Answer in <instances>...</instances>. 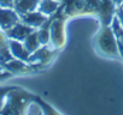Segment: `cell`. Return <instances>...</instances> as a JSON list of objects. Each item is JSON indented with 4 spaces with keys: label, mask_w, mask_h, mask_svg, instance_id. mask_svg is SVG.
<instances>
[{
    "label": "cell",
    "mask_w": 123,
    "mask_h": 115,
    "mask_svg": "<svg viewBox=\"0 0 123 115\" xmlns=\"http://www.w3.org/2000/svg\"><path fill=\"white\" fill-rule=\"evenodd\" d=\"M98 46L103 50V53H105L107 55L113 56V55L118 54V46L116 42L115 34L107 25H105V28L103 29L100 35L98 36Z\"/></svg>",
    "instance_id": "cell-1"
},
{
    "label": "cell",
    "mask_w": 123,
    "mask_h": 115,
    "mask_svg": "<svg viewBox=\"0 0 123 115\" xmlns=\"http://www.w3.org/2000/svg\"><path fill=\"white\" fill-rule=\"evenodd\" d=\"M21 21L15 9H0V29L6 31Z\"/></svg>",
    "instance_id": "cell-2"
},
{
    "label": "cell",
    "mask_w": 123,
    "mask_h": 115,
    "mask_svg": "<svg viewBox=\"0 0 123 115\" xmlns=\"http://www.w3.org/2000/svg\"><path fill=\"white\" fill-rule=\"evenodd\" d=\"M33 31H34V28L33 26H29V25L24 24L23 22H18L12 28H10L9 30H6L5 34L7 35L9 38H12V40H17V41L23 42L25 40V37L29 34H31Z\"/></svg>",
    "instance_id": "cell-3"
},
{
    "label": "cell",
    "mask_w": 123,
    "mask_h": 115,
    "mask_svg": "<svg viewBox=\"0 0 123 115\" xmlns=\"http://www.w3.org/2000/svg\"><path fill=\"white\" fill-rule=\"evenodd\" d=\"M115 7H116V5L112 3V0H100L99 1L98 12L101 17V21H103L104 25H109L112 22L113 13H116Z\"/></svg>",
    "instance_id": "cell-4"
},
{
    "label": "cell",
    "mask_w": 123,
    "mask_h": 115,
    "mask_svg": "<svg viewBox=\"0 0 123 115\" xmlns=\"http://www.w3.org/2000/svg\"><path fill=\"white\" fill-rule=\"evenodd\" d=\"M19 18H21V22H23L24 24H27L29 26H33V28H40L47 21L46 16L43 13H41L40 11L39 12L31 11V12L19 15Z\"/></svg>",
    "instance_id": "cell-5"
},
{
    "label": "cell",
    "mask_w": 123,
    "mask_h": 115,
    "mask_svg": "<svg viewBox=\"0 0 123 115\" xmlns=\"http://www.w3.org/2000/svg\"><path fill=\"white\" fill-rule=\"evenodd\" d=\"M13 56L10 50L9 37L4 30H0V65H5L7 61L12 60Z\"/></svg>",
    "instance_id": "cell-6"
},
{
    "label": "cell",
    "mask_w": 123,
    "mask_h": 115,
    "mask_svg": "<svg viewBox=\"0 0 123 115\" xmlns=\"http://www.w3.org/2000/svg\"><path fill=\"white\" fill-rule=\"evenodd\" d=\"M9 44H10V50H11V54H12L13 58L23 60V61H28L29 56H30V53L25 49L24 44L21 41L9 38Z\"/></svg>",
    "instance_id": "cell-7"
},
{
    "label": "cell",
    "mask_w": 123,
    "mask_h": 115,
    "mask_svg": "<svg viewBox=\"0 0 123 115\" xmlns=\"http://www.w3.org/2000/svg\"><path fill=\"white\" fill-rule=\"evenodd\" d=\"M49 38L52 40L53 46L59 47L64 42V34H63V24L60 21L53 22L51 30H49Z\"/></svg>",
    "instance_id": "cell-8"
},
{
    "label": "cell",
    "mask_w": 123,
    "mask_h": 115,
    "mask_svg": "<svg viewBox=\"0 0 123 115\" xmlns=\"http://www.w3.org/2000/svg\"><path fill=\"white\" fill-rule=\"evenodd\" d=\"M40 0H18L15 4V11L18 15H23L27 12H31L35 11L39 6Z\"/></svg>",
    "instance_id": "cell-9"
},
{
    "label": "cell",
    "mask_w": 123,
    "mask_h": 115,
    "mask_svg": "<svg viewBox=\"0 0 123 115\" xmlns=\"http://www.w3.org/2000/svg\"><path fill=\"white\" fill-rule=\"evenodd\" d=\"M59 7V1L58 0H40L39 3V11L43 13L45 16H51L53 15Z\"/></svg>",
    "instance_id": "cell-10"
},
{
    "label": "cell",
    "mask_w": 123,
    "mask_h": 115,
    "mask_svg": "<svg viewBox=\"0 0 123 115\" xmlns=\"http://www.w3.org/2000/svg\"><path fill=\"white\" fill-rule=\"evenodd\" d=\"M23 44H24V47H25V49L31 54V53H34L36 49H39L40 48V40H39V36H37V31H33L31 34H29L27 37H25V40L23 41Z\"/></svg>",
    "instance_id": "cell-11"
},
{
    "label": "cell",
    "mask_w": 123,
    "mask_h": 115,
    "mask_svg": "<svg viewBox=\"0 0 123 115\" xmlns=\"http://www.w3.org/2000/svg\"><path fill=\"white\" fill-rule=\"evenodd\" d=\"M111 23H112V31L115 34L117 46L119 48L121 54L123 55V26L121 25V23H119V21H118L117 17H113V19H112Z\"/></svg>",
    "instance_id": "cell-12"
},
{
    "label": "cell",
    "mask_w": 123,
    "mask_h": 115,
    "mask_svg": "<svg viewBox=\"0 0 123 115\" xmlns=\"http://www.w3.org/2000/svg\"><path fill=\"white\" fill-rule=\"evenodd\" d=\"M4 66H5V68H6L7 71L13 72V73H16V72H22V71L25 70V65H24L23 60H19V59H16V60L12 59V60L7 61Z\"/></svg>",
    "instance_id": "cell-13"
},
{
    "label": "cell",
    "mask_w": 123,
    "mask_h": 115,
    "mask_svg": "<svg viewBox=\"0 0 123 115\" xmlns=\"http://www.w3.org/2000/svg\"><path fill=\"white\" fill-rule=\"evenodd\" d=\"M37 36L41 44H47L49 42V23H43L41 25V29L37 31Z\"/></svg>",
    "instance_id": "cell-14"
},
{
    "label": "cell",
    "mask_w": 123,
    "mask_h": 115,
    "mask_svg": "<svg viewBox=\"0 0 123 115\" xmlns=\"http://www.w3.org/2000/svg\"><path fill=\"white\" fill-rule=\"evenodd\" d=\"M16 0H0V9H13Z\"/></svg>",
    "instance_id": "cell-15"
},
{
    "label": "cell",
    "mask_w": 123,
    "mask_h": 115,
    "mask_svg": "<svg viewBox=\"0 0 123 115\" xmlns=\"http://www.w3.org/2000/svg\"><path fill=\"white\" fill-rule=\"evenodd\" d=\"M116 17L118 18L121 25L123 26V7H122V6H119V9L116 10Z\"/></svg>",
    "instance_id": "cell-16"
},
{
    "label": "cell",
    "mask_w": 123,
    "mask_h": 115,
    "mask_svg": "<svg viewBox=\"0 0 123 115\" xmlns=\"http://www.w3.org/2000/svg\"><path fill=\"white\" fill-rule=\"evenodd\" d=\"M112 3H113L116 6H121L122 3H123V0H112Z\"/></svg>",
    "instance_id": "cell-17"
},
{
    "label": "cell",
    "mask_w": 123,
    "mask_h": 115,
    "mask_svg": "<svg viewBox=\"0 0 123 115\" xmlns=\"http://www.w3.org/2000/svg\"><path fill=\"white\" fill-rule=\"evenodd\" d=\"M58 1H65V0H58Z\"/></svg>",
    "instance_id": "cell-18"
},
{
    "label": "cell",
    "mask_w": 123,
    "mask_h": 115,
    "mask_svg": "<svg viewBox=\"0 0 123 115\" xmlns=\"http://www.w3.org/2000/svg\"><path fill=\"white\" fill-rule=\"evenodd\" d=\"M121 6H122V7H123V3H122V5H121Z\"/></svg>",
    "instance_id": "cell-19"
}]
</instances>
